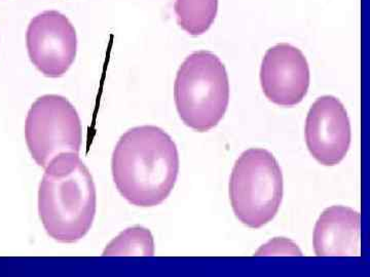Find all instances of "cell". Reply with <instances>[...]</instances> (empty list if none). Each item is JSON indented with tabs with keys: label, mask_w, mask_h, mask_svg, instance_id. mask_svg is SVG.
I'll list each match as a JSON object with an SVG mask.
<instances>
[{
	"label": "cell",
	"mask_w": 370,
	"mask_h": 277,
	"mask_svg": "<svg viewBox=\"0 0 370 277\" xmlns=\"http://www.w3.org/2000/svg\"><path fill=\"white\" fill-rule=\"evenodd\" d=\"M154 241L152 232L143 227L127 229L112 241L104 256H154Z\"/></svg>",
	"instance_id": "8fae6325"
},
{
	"label": "cell",
	"mask_w": 370,
	"mask_h": 277,
	"mask_svg": "<svg viewBox=\"0 0 370 277\" xmlns=\"http://www.w3.org/2000/svg\"><path fill=\"white\" fill-rule=\"evenodd\" d=\"M283 175L275 156L251 148L236 162L229 181V197L236 217L250 228L271 222L283 199Z\"/></svg>",
	"instance_id": "277c9868"
},
{
	"label": "cell",
	"mask_w": 370,
	"mask_h": 277,
	"mask_svg": "<svg viewBox=\"0 0 370 277\" xmlns=\"http://www.w3.org/2000/svg\"><path fill=\"white\" fill-rule=\"evenodd\" d=\"M179 26L192 36L204 34L216 18L218 0H175Z\"/></svg>",
	"instance_id": "30bf717a"
},
{
	"label": "cell",
	"mask_w": 370,
	"mask_h": 277,
	"mask_svg": "<svg viewBox=\"0 0 370 277\" xmlns=\"http://www.w3.org/2000/svg\"><path fill=\"white\" fill-rule=\"evenodd\" d=\"M360 214L353 208L333 206L326 208L316 223L314 250L319 257L358 255Z\"/></svg>",
	"instance_id": "9c48e42d"
},
{
	"label": "cell",
	"mask_w": 370,
	"mask_h": 277,
	"mask_svg": "<svg viewBox=\"0 0 370 277\" xmlns=\"http://www.w3.org/2000/svg\"><path fill=\"white\" fill-rule=\"evenodd\" d=\"M112 170L123 199L137 207H156L174 188L179 173L178 150L162 129L138 126L119 140Z\"/></svg>",
	"instance_id": "6da1fadb"
},
{
	"label": "cell",
	"mask_w": 370,
	"mask_h": 277,
	"mask_svg": "<svg viewBox=\"0 0 370 277\" xmlns=\"http://www.w3.org/2000/svg\"><path fill=\"white\" fill-rule=\"evenodd\" d=\"M174 99L179 116L192 130L216 126L229 102V76L220 59L206 51L188 56L177 72Z\"/></svg>",
	"instance_id": "3957f363"
},
{
	"label": "cell",
	"mask_w": 370,
	"mask_h": 277,
	"mask_svg": "<svg viewBox=\"0 0 370 277\" xmlns=\"http://www.w3.org/2000/svg\"><path fill=\"white\" fill-rule=\"evenodd\" d=\"M279 245H276L275 241H271L269 245H265V247H261L258 252H257V255H265L269 256L271 254H276V255H279V254H290L291 256L298 254V256L302 255L300 250L298 249V245H294V243H291L290 241H286V239H279Z\"/></svg>",
	"instance_id": "7c38bea8"
},
{
	"label": "cell",
	"mask_w": 370,
	"mask_h": 277,
	"mask_svg": "<svg viewBox=\"0 0 370 277\" xmlns=\"http://www.w3.org/2000/svg\"><path fill=\"white\" fill-rule=\"evenodd\" d=\"M96 205L93 177L79 154L56 156L39 191V217L48 234L59 243H76L91 229Z\"/></svg>",
	"instance_id": "7a4b0ae2"
},
{
	"label": "cell",
	"mask_w": 370,
	"mask_h": 277,
	"mask_svg": "<svg viewBox=\"0 0 370 277\" xmlns=\"http://www.w3.org/2000/svg\"><path fill=\"white\" fill-rule=\"evenodd\" d=\"M306 142L311 155L324 166H333L344 159L351 145V124L340 100L324 96L311 105Z\"/></svg>",
	"instance_id": "52a82bcc"
},
{
	"label": "cell",
	"mask_w": 370,
	"mask_h": 277,
	"mask_svg": "<svg viewBox=\"0 0 370 277\" xmlns=\"http://www.w3.org/2000/svg\"><path fill=\"white\" fill-rule=\"evenodd\" d=\"M26 45L37 69L45 76L57 78L69 70L76 57V31L61 12L45 10L29 23Z\"/></svg>",
	"instance_id": "8992f818"
},
{
	"label": "cell",
	"mask_w": 370,
	"mask_h": 277,
	"mask_svg": "<svg viewBox=\"0 0 370 277\" xmlns=\"http://www.w3.org/2000/svg\"><path fill=\"white\" fill-rule=\"evenodd\" d=\"M25 139L33 159L43 168L59 154H79L83 128L74 106L62 96L39 98L27 114Z\"/></svg>",
	"instance_id": "5b68a950"
},
{
	"label": "cell",
	"mask_w": 370,
	"mask_h": 277,
	"mask_svg": "<svg viewBox=\"0 0 370 277\" xmlns=\"http://www.w3.org/2000/svg\"><path fill=\"white\" fill-rule=\"evenodd\" d=\"M260 82L269 101L284 107L298 105L309 87V67L304 54L288 43L271 47L261 64Z\"/></svg>",
	"instance_id": "ba28073f"
}]
</instances>
